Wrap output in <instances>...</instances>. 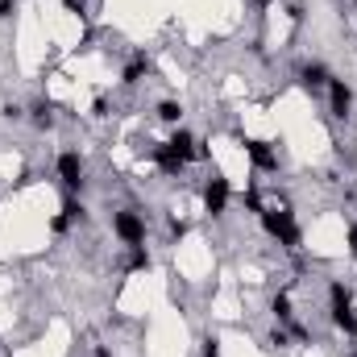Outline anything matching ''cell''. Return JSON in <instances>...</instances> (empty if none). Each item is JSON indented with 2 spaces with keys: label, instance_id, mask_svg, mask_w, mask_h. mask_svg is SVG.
<instances>
[{
  "label": "cell",
  "instance_id": "5bb4252c",
  "mask_svg": "<svg viewBox=\"0 0 357 357\" xmlns=\"http://www.w3.org/2000/svg\"><path fill=\"white\" fill-rule=\"evenodd\" d=\"M129 270H150V254H146V245H129Z\"/></svg>",
  "mask_w": 357,
  "mask_h": 357
},
{
  "label": "cell",
  "instance_id": "52a82bcc",
  "mask_svg": "<svg viewBox=\"0 0 357 357\" xmlns=\"http://www.w3.org/2000/svg\"><path fill=\"white\" fill-rule=\"evenodd\" d=\"M241 146H245V154H250V162H254L258 171H278V154L270 150V142H254V137H245Z\"/></svg>",
  "mask_w": 357,
  "mask_h": 357
},
{
  "label": "cell",
  "instance_id": "ffe728a7",
  "mask_svg": "<svg viewBox=\"0 0 357 357\" xmlns=\"http://www.w3.org/2000/svg\"><path fill=\"white\" fill-rule=\"evenodd\" d=\"M349 250H354V262H357V225H349Z\"/></svg>",
  "mask_w": 357,
  "mask_h": 357
},
{
  "label": "cell",
  "instance_id": "2e32d148",
  "mask_svg": "<svg viewBox=\"0 0 357 357\" xmlns=\"http://www.w3.org/2000/svg\"><path fill=\"white\" fill-rule=\"evenodd\" d=\"M63 216H67L71 225H75V220H84V204H79V199H67V204H63Z\"/></svg>",
  "mask_w": 357,
  "mask_h": 357
},
{
  "label": "cell",
  "instance_id": "8992f818",
  "mask_svg": "<svg viewBox=\"0 0 357 357\" xmlns=\"http://www.w3.org/2000/svg\"><path fill=\"white\" fill-rule=\"evenodd\" d=\"M328 108H333V116H341V121L354 112V91H349L345 79H328Z\"/></svg>",
  "mask_w": 357,
  "mask_h": 357
},
{
  "label": "cell",
  "instance_id": "4fadbf2b",
  "mask_svg": "<svg viewBox=\"0 0 357 357\" xmlns=\"http://www.w3.org/2000/svg\"><path fill=\"white\" fill-rule=\"evenodd\" d=\"M158 116H162L167 125H178V116H183V104H175V100H162V104H158Z\"/></svg>",
  "mask_w": 357,
  "mask_h": 357
},
{
  "label": "cell",
  "instance_id": "603a6c76",
  "mask_svg": "<svg viewBox=\"0 0 357 357\" xmlns=\"http://www.w3.org/2000/svg\"><path fill=\"white\" fill-rule=\"evenodd\" d=\"M79 4H88V0H79Z\"/></svg>",
  "mask_w": 357,
  "mask_h": 357
},
{
  "label": "cell",
  "instance_id": "5b68a950",
  "mask_svg": "<svg viewBox=\"0 0 357 357\" xmlns=\"http://www.w3.org/2000/svg\"><path fill=\"white\" fill-rule=\"evenodd\" d=\"M225 208H229V178L212 175L208 187H204V212L208 216H225Z\"/></svg>",
  "mask_w": 357,
  "mask_h": 357
},
{
  "label": "cell",
  "instance_id": "6da1fadb",
  "mask_svg": "<svg viewBox=\"0 0 357 357\" xmlns=\"http://www.w3.org/2000/svg\"><path fill=\"white\" fill-rule=\"evenodd\" d=\"M262 225H266V233L278 241V245H287V250H299V225H295V216L287 212V208H262Z\"/></svg>",
  "mask_w": 357,
  "mask_h": 357
},
{
  "label": "cell",
  "instance_id": "3957f363",
  "mask_svg": "<svg viewBox=\"0 0 357 357\" xmlns=\"http://www.w3.org/2000/svg\"><path fill=\"white\" fill-rule=\"evenodd\" d=\"M112 233L125 241V245H146V216L137 208H121L112 216Z\"/></svg>",
  "mask_w": 357,
  "mask_h": 357
},
{
  "label": "cell",
  "instance_id": "9a60e30c",
  "mask_svg": "<svg viewBox=\"0 0 357 357\" xmlns=\"http://www.w3.org/2000/svg\"><path fill=\"white\" fill-rule=\"evenodd\" d=\"M33 125H38V129H50V125H54V112H50V104H46V100H42V104H33Z\"/></svg>",
  "mask_w": 357,
  "mask_h": 357
},
{
  "label": "cell",
  "instance_id": "8fae6325",
  "mask_svg": "<svg viewBox=\"0 0 357 357\" xmlns=\"http://www.w3.org/2000/svg\"><path fill=\"white\" fill-rule=\"evenodd\" d=\"M146 71H150V59H146V54H137V59L121 71V84H129V88H133V84H142V75H146Z\"/></svg>",
  "mask_w": 357,
  "mask_h": 357
},
{
  "label": "cell",
  "instance_id": "277c9868",
  "mask_svg": "<svg viewBox=\"0 0 357 357\" xmlns=\"http://www.w3.org/2000/svg\"><path fill=\"white\" fill-rule=\"evenodd\" d=\"M59 178H63V187L67 191H84V158L75 154V150H63L59 154Z\"/></svg>",
  "mask_w": 357,
  "mask_h": 357
},
{
  "label": "cell",
  "instance_id": "ba28073f",
  "mask_svg": "<svg viewBox=\"0 0 357 357\" xmlns=\"http://www.w3.org/2000/svg\"><path fill=\"white\" fill-rule=\"evenodd\" d=\"M328 79H333V75H328V67H324V63H303V67H299V84L312 91V96L328 88Z\"/></svg>",
  "mask_w": 357,
  "mask_h": 357
},
{
  "label": "cell",
  "instance_id": "44dd1931",
  "mask_svg": "<svg viewBox=\"0 0 357 357\" xmlns=\"http://www.w3.org/2000/svg\"><path fill=\"white\" fill-rule=\"evenodd\" d=\"M96 357H112V354H108V349H104V345H96Z\"/></svg>",
  "mask_w": 357,
  "mask_h": 357
},
{
  "label": "cell",
  "instance_id": "30bf717a",
  "mask_svg": "<svg viewBox=\"0 0 357 357\" xmlns=\"http://www.w3.org/2000/svg\"><path fill=\"white\" fill-rule=\"evenodd\" d=\"M150 158H154V162H158V167H162V171H167V175H178V171H183V167H187V162H183V158H178L175 150H171V146H167V142H162V146H154V150H150Z\"/></svg>",
  "mask_w": 357,
  "mask_h": 357
},
{
  "label": "cell",
  "instance_id": "ac0fdd59",
  "mask_svg": "<svg viewBox=\"0 0 357 357\" xmlns=\"http://www.w3.org/2000/svg\"><path fill=\"white\" fill-rule=\"evenodd\" d=\"M17 13V0H0V21H8Z\"/></svg>",
  "mask_w": 357,
  "mask_h": 357
},
{
  "label": "cell",
  "instance_id": "7a4b0ae2",
  "mask_svg": "<svg viewBox=\"0 0 357 357\" xmlns=\"http://www.w3.org/2000/svg\"><path fill=\"white\" fill-rule=\"evenodd\" d=\"M328 303H333V324L345 337H357V312H354V299H349V287L345 282H333L328 287Z\"/></svg>",
  "mask_w": 357,
  "mask_h": 357
},
{
  "label": "cell",
  "instance_id": "d6986e66",
  "mask_svg": "<svg viewBox=\"0 0 357 357\" xmlns=\"http://www.w3.org/2000/svg\"><path fill=\"white\" fill-rule=\"evenodd\" d=\"M91 112H96V116H108V100H104V96H100V100H96V104H91Z\"/></svg>",
  "mask_w": 357,
  "mask_h": 357
},
{
  "label": "cell",
  "instance_id": "e0dca14e",
  "mask_svg": "<svg viewBox=\"0 0 357 357\" xmlns=\"http://www.w3.org/2000/svg\"><path fill=\"white\" fill-rule=\"evenodd\" d=\"M204 357H220V341L216 337H204V349H199Z\"/></svg>",
  "mask_w": 357,
  "mask_h": 357
},
{
  "label": "cell",
  "instance_id": "7402d4cb",
  "mask_svg": "<svg viewBox=\"0 0 357 357\" xmlns=\"http://www.w3.org/2000/svg\"><path fill=\"white\" fill-rule=\"evenodd\" d=\"M258 4H262V8H266V4H274V0H258Z\"/></svg>",
  "mask_w": 357,
  "mask_h": 357
},
{
  "label": "cell",
  "instance_id": "7c38bea8",
  "mask_svg": "<svg viewBox=\"0 0 357 357\" xmlns=\"http://www.w3.org/2000/svg\"><path fill=\"white\" fill-rule=\"evenodd\" d=\"M270 307H274V320H278V324H291V320H295V312H291V299H287V295H274V303H270Z\"/></svg>",
  "mask_w": 357,
  "mask_h": 357
},
{
  "label": "cell",
  "instance_id": "cb8c5ba5",
  "mask_svg": "<svg viewBox=\"0 0 357 357\" xmlns=\"http://www.w3.org/2000/svg\"><path fill=\"white\" fill-rule=\"evenodd\" d=\"M354 4H357V0H354Z\"/></svg>",
  "mask_w": 357,
  "mask_h": 357
},
{
  "label": "cell",
  "instance_id": "9c48e42d",
  "mask_svg": "<svg viewBox=\"0 0 357 357\" xmlns=\"http://www.w3.org/2000/svg\"><path fill=\"white\" fill-rule=\"evenodd\" d=\"M167 146L175 150L178 158H183V162H191V158H204V150H199V142H195V137H191L187 129H175V137H171Z\"/></svg>",
  "mask_w": 357,
  "mask_h": 357
}]
</instances>
